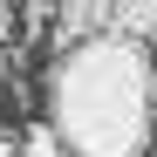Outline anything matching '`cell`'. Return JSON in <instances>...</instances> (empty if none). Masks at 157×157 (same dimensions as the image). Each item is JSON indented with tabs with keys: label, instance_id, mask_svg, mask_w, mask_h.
Instances as JSON below:
<instances>
[{
	"label": "cell",
	"instance_id": "6da1fadb",
	"mask_svg": "<svg viewBox=\"0 0 157 157\" xmlns=\"http://www.w3.org/2000/svg\"><path fill=\"white\" fill-rule=\"evenodd\" d=\"M48 130L68 157H144L157 137V68L144 41L89 34L48 68Z\"/></svg>",
	"mask_w": 157,
	"mask_h": 157
},
{
	"label": "cell",
	"instance_id": "7a4b0ae2",
	"mask_svg": "<svg viewBox=\"0 0 157 157\" xmlns=\"http://www.w3.org/2000/svg\"><path fill=\"white\" fill-rule=\"evenodd\" d=\"M109 14H116V0H62L55 7V55H68L89 34H109Z\"/></svg>",
	"mask_w": 157,
	"mask_h": 157
},
{
	"label": "cell",
	"instance_id": "3957f363",
	"mask_svg": "<svg viewBox=\"0 0 157 157\" xmlns=\"http://www.w3.org/2000/svg\"><path fill=\"white\" fill-rule=\"evenodd\" d=\"M109 34L123 41H157V0H116V14H109Z\"/></svg>",
	"mask_w": 157,
	"mask_h": 157
},
{
	"label": "cell",
	"instance_id": "277c9868",
	"mask_svg": "<svg viewBox=\"0 0 157 157\" xmlns=\"http://www.w3.org/2000/svg\"><path fill=\"white\" fill-rule=\"evenodd\" d=\"M21 157H68V150H62V137L48 123H28V130H21Z\"/></svg>",
	"mask_w": 157,
	"mask_h": 157
},
{
	"label": "cell",
	"instance_id": "5b68a950",
	"mask_svg": "<svg viewBox=\"0 0 157 157\" xmlns=\"http://www.w3.org/2000/svg\"><path fill=\"white\" fill-rule=\"evenodd\" d=\"M7 68H14V62H7V41H0V82H7Z\"/></svg>",
	"mask_w": 157,
	"mask_h": 157
},
{
	"label": "cell",
	"instance_id": "8992f818",
	"mask_svg": "<svg viewBox=\"0 0 157 157\" xmlns=\"http://www.w3.org/2000/svg\"><path fill=\"white\" fill-rule=\"evenodd\" d=\"M0 157H21V144H7V137H0Z\"/></svg>",
	"mask_w": 157,
	"mask_h": 157
},
{
	"label": "cell",
	"instance_id": "52a82bcc",
	"mask_svg": "<svg viewBox=\"0 0 157 157\" xmlns=\"http://www.w3.org/2000/svg\"><path fill=\"white\" fill-rule=\"evenodd\" d=\"M0 41H7V0H0Z\"/></svg>",
	"mask_w": 157,
	"mask_h": 157
}]
</instances>
